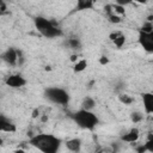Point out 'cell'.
<instances>
[{
	"instance_id": "cell-1",
	"label": "cell",
	"mask_w": 153,
	"mask_h": 153,
	"mask_svg": "<svg viewBox=\"0 0 153 153\" xmlns=\"http://www.w3.org/2000/svg\"><path fill=\"white\" fill-rule=\"evenodd\" d=\"M61 139L53 134H37L30 137L29 145L42 153H57L61 147Z\"/></svg>"
},
{
	"instance_id": "cell-2",
	"label": "cell",
	"mask_w": 153,
	"mask_h": 153,
	"mask_svg": "<svg viewBox=\"0 0 153 153\" xmlns=\"http://www.w3.org/2000/svg\"><path fill=\"white\" fill-rule=\"evenodd\" d=\"M35 22V26L37 29V31L45 38H55V37H60L62 36V30L51 20L44 18V17H36L33 19Z\"/></svg>"
},
{
	"instance_id": "cell-3",
	"label": "cell",
	"mask_w": 153,
	"mask_h": 153,
	"mask_svg": "<svg viewBox=\"0 0 153 153\" xmlns=\"http://www.w3.org/2000/svg\"><path fill=\"white\" fill-rule=\"evenodd\" d=\"M73 120L75 121V123L79 127L87 129V130L94 129L96 126L99 123V120L96 114H93L92 111H88V110H84V109H80L76 112H74Z\"/></svg>"
},
{
	"instance_id": "cell-4",
	"label": "cell",
	"mask_w": 153,
	"mask_h": 153,
	"mask_svg": "<svg viewBox=\"0 0 153 153\" xmlns=\"http://www.w3.org/2000/svg\"><path fill=\"white\" fill-rule=\"evenodd\" d=\"M44 94H45V97L50 102H53L55 104L67 105L69 103V94L63 88H60V87H48L45 90Z\"/></svg>"
},
{
	"instance_id": "cell-5",
	"label": "cell",
	"mask_w": 153,
	"mask_h": 153,
	"mask_svg": "<svg viewBox=\"0 0 153 153\" xmlns=\"http://www.w3.org/2000/svg\"><path fill=\"white\" fill-rule=\"evenodd\" d=\"M5 84L12 88H20L26 85V79L20 74H10L6 76Z\"/></svg>"
},
{
	"instance_id": "cell-6",
	"label": "cell",
	"mask_w": 153,
	"mask_h": 153,
	"mask_svg": "<svg viewBox=\"0 0 153 153\" xmlns=\"http://www.w3.org/2000/svg\"><path fill=\"white\" fill-rule=\"evenodd\" d=\"M139 43L147 53H153V33L139 31Z\"/></svg>"
},
{
	"instance_id": "cell-7",
	"label": "cell",
	"mask_w": 153,
	"mask_h": 153,
	"mask_svg": "<svg viewBox=\"0 0 153 153\" xmlns=\"http://www.w3.org/2000/svg\"><path fill=\"white\" fill-rule=\"evenodd\" d=\"M0 59H1L4 62H6L7 65L12 66V67L17 66V61H18V53H17V49H14V48H8L7 50H5V51L1 54Z\"/></svg>"
},
{
	"instance_id": "cell-8",
	"label": "cell",
	"mask_w": 153,
	"mask_h": 153,
	"mask_svg": "<svg viewBox=\"0 0 153 153\" xmlns=\"http://www.w3.org/2000/svg\"><path fill=\"white\" fill-rule=\"evenodd\" d=\"M17 130V126L10 121L7 117L0 115V131H5V133H14Z\"/></svg>"
},
{
	"instance_id": "cell-9",
	"label": "cell",
	"mask_w": 153,
	"mask_h": 153,
	"mask_svg": "<svg viewBox=\"0 0 153 153\" xmlns=\"http://www.w3.org/2000/svg\"><path fill=\"white\" fill-rule=\"evenodd\" d=\"M139 137H140V130L137 128H131L121 136V140L124 142L131 143V142H136L139 140Z\"/></svg>"
},
{
	"instance_id": "cell-10",
	"label": "cell",
	"mask_w": 153,
	"mask_h": 153,
	"mask_svg": "<svg viewBox=\"0 0 153 153\" xmlns=\"http://www.w3.org/2000/svg\"><path fill=\"white\" fill-rule=\"evenodd\" d=\"M142 102H143V109L147 115H151L153 112V94L151 92L142 93Z\"/></svg>"
},
{
	"instance_id": "cell-11",
	"label": "cell",
	"mask_w": 153,
	"mask_h": 153,
	"mask_svg": "<svg viewBox=\"0 0 153 153\" xmlns=\"http://www.w3.org/2000/svg\"><path fill=\"white\" fill-rule=\"evenodd\" d=\"M65 145H66V147H67L68 151H71V152H73V153H80L82 142H81L80 139H78V137H73V139L67 140V141L65 142Z\"/></svg>"
},
{
	"instance_id": "cell-12",
	"label": "cell",
	"mask_w": 153,
	"mask_h": 153,
	"mask_svg": "<svg viewBox=\"0 0 153 153\" xmlns=\"http://www.w3.org/2000/svg\"><path fill=\"white\" fill-rule=\"evenodd\" d=\"M94 7V2L92 0H78L75 5V11H84V10H92Z\"/></svg>"
},
{
	"instance_id": "cell-13",
	"label": "cell",
	"mask_w": 153,
	"mask_h": 153,
	"mask_svg": "<svg viewBox=\"0 0 153 153\" xmlns=\"http://www.w3.org/2000/svg\"><path fill=\"white\" fill-rule=\"evenodd\" d=\"M86 67H87V61H86L85 59H80V60H78V61L74 63L73 71H74L75 73H80V72L85 71Z\"/></svg>"
},
{
	"instance_id": "cell-14",
	"label": "cell",
	"mask_w": 153,
	"mask_h": 153,
	"mask_svg": "<svg viewBox=\"0 0 153 153\" xmlns=\"http://www.w3.org/2000/svg\"><path fill=\"white\" fill-rule=\"evenodd\" d=\"M67 44H68V47H69L71 49H74V50H78V49L81 48V42H80V39L76 38V37H71V38H68V39H67Z\"/></svg>"
},
{
	"instance_id": "cell-15",
	"label": "cell",
	"mask_w": 153,
	"mask_h": 153,
	"mask_svg": "<svg viewBox=\"0 0 153 153\" xmlns=\"http://www.w3.org/2000/svg\"><path fill=\"white\" fill-rule=\"evenodd\" d=\"M94 106H96V100H94L93 98H91V97H86V98L84 99V102H82V109H84V110H88V111H91Z\"/></svg>"
},
{
	"instance_id": "cell-16",
	"label": "cell",
	"mask_w": 153,
	"mask_h": 153,
	"mask_svg": "<svg viewBox=\"0 0 153 153\" xmlns=\"http://www.w3.org/2000/svg\"><path fill=\"white\" fill-rule=\"evenodd\" d=\"M118 100L124 105H130V104L134 103V98L129 94H126V93H120L118 94Z\"/></svg>"
},
{
	"instance_id": "cell-17",
	"label": "cell",
	"mask_w": 153,
	"mask_h": 153,
	"mask_svg": "<svg viewBox=\"0 0 153 153\" xmlns=\"http://www.w3.org/2000/svg\"><path fill=\"white\" fill-rule=\"evenodd\" d=\"M140 31H142L145 33H153V24H152V22H147L146 20Z\"/></svg>"
},
{
	"instance_id": "cell-18",
	"label": "cell",
	"mask_w": 153,
	"mask_h": 153,
	"mask_svg": "<svg viewBox=\"0 0 153 153\" xmlns=\"http://www.w3.org/2000/svg\"><path fill=\"white\" fill-rule=\"evenodd\" d=\"M130 120L134 123H139V122H141L143 120V115L141 112H139V111H134V112L130 114Z\"/></svg>"
},
{
	"instance_id": "cell-19",
	"label": "cell",
	"mask_w": 153,
	"mask_h": 153,
	"mask_svg": "<svg viewBox=\"0 0 153 153\" xmlns=\"http://www.w3.org/2000/svg\"><path fill=\"white\" fill-rule=\"evenodd\" d=\"M114 44L117 47V48H122L123 47V44H124V42H126V36L123 35V33H121L118 37H116L114 41Z\"/></svg>"
},
{
	"instance_id": "cell-20",
	"label": "cell",
	"mask_w": 153,
	"mask_h": 153,
	"mask_svg": "<svg viewBox=\"0 0 153 153\" xmlns=\"http://www.w3.org/2000/svg\"><path fill=\"white\" fill-rule=\"evenodd\" d=\"M112 6V12L115 13V14H124L126 13V8L123 7V6H120V5H117V4H115V5H111Z\"/></svg>"
},
{
	"instance_id": "cell-21",
	"label": "cell",
	"mask_w": 153,
	"mask_h": 153,
	"mask_svg": "<svg viewBox=\"0 0 153 153\" xmlns=\"http://www.w3.org/2000/svg\"><path fill=\"white\" fill-rule=\"evenodd\" d=\"M108 18H109V22L112 23V24H118V23H121V17L117 16V14H115V13L109 14Z\"/></svg>"
},
{
	"instance_id": "cell-22",
	"label": "cell",
	"mask_w": 153,
	"mask_h": 153,
	"mask_svg": "<svg viewBox=\"0 0 153 153\" xmlns=\"http://www.w3.org/2000/svg\"><path fill=\"white\" fill-rule=\"evenodd\" d=\"M143 146H145V148H146L147 152H149V153L153 152V140H147V141L143 143Z\"/></svg>"
},
{
	"instance_id": "cell-23",
	"label": "cell",
	"mask_w": 153,
	"mask_h": 153,
	"mask_svg": "<svg viewBox=\"0 0 153 153\" xmlns=\"http://www.w3.org/2000/svg\"><path fill=\"white\" fill-rule=\"evenodd\" d=\"M99 63H100L102 66L108 65V63H109V57H108V56H105V55L100 56V57H99Z\"/></svg>"
},
{
	"instance_id": "cell-24",
	"label": "cell",
	"mask_w": 153,
	"mask_h": 153,
	"mask_svg": "<svg viewBox=\"0 0 153 153\" xmlns=\"http://www.w3.org/2000/svg\"><path fill=\"white\" fill-rule=\"evenodd\" d=\"M121 33H122L121 31H115V32H111V33L109 35V38H110V41H114V39H115L116 37H118Z\"/></svg>"
},
{
	"instance_id": "cell-25",
	"label": "cell",
	"mask_w": 153,
	"mask_h": 153,
	"mask_svg": "<svg viewBox=\"0 0 153 153\" xmlns=\"http://www.w3.org/2000/svg\"><path fill=\"white\" fill-rule=\"evenodd\" d=\"M78 60H79V59H78V55H76V54H73V55H71V61H72V62H74V63H75Z\"/></svg>"
},
{
	"instance_id": "cell-26",
	"label": "cell",
	"mask_w": 153,
	"mask_h": 153,
	"mask_svg": "<svg viewBox=\"0 0 153 153\" xmlns=\"http://www.w3.org/2000/svg\"><path fill=\"white\" fill-rule=\"evenodd\" d=\"M38 115H39V111H38V109H35V110H33V112H32V117H33V118H36Z\"/></svg>"
},
{
	"instance_id": "cell-27",
	"label": "cell",
	"mask_w": 153,
	"mask_h": 153,
	"mask_svg": "<svg viewBox=\"0 0 153 153\" xmlns=\"http://www.w3.org/2000/svg\"><path fill=\"white\" fill-rule=\"evenodd\" d=\"M41 121H42V122H47V121H48V115H43V116L41 117Z\"/></svg>"
},
{
	"instance_id": "cell-28",
	"label": "cell",
	"mask_w": 153,
	"mask_h": 153,
	"mask_svg": "<svg viewBox=\"0 0 153 153\" xmlns=\"http://www.w3.org/2000/svg\"><path fill=\"white\" fill-rule=\"evenodd\" d=\"M13 153H26L24 149H22V148H18V149H16Z\"/></svg>"
},
{
	"instance_id": "cell-29",
	"label": "cell",
	"mask_w": 153,
	"mask_h": 153,
	"mask_svg": "<svg viewBox=\"0 0 153 153\" xmlns=\"http://www.w3.org/2000/svg\"><path fill=\"white\" fill-rule=\"evenodd\" d=\"M45 71H51V67L50 66H45Z\"/></svg>"
},
{
	"instance_id": "cell-30",
	"label": "cell",
	"mask_w": 153,
	"mask_h": 153,
	"mask_svg": "<svg viewBox=\"0 0 153 153\" xmlns=\"http://www.w3.org/2000/svg\"><path fill=\"white\" fill-rule=\"evenodd\" d=\"M6 14V12H2L1 10H0V17H2V16H5Z\"/></svg>"
},
{
	"instance_id": "cell-31",
	"label": "cell",
	"mask_w": 153,
	"mask_h": 153,
	"mask_svg": "<svg viewBox=\"0 0 153 153\" xmlns=\"http://www.w3.org/2000/svg\"><path fill=\"white\" fill-rule=\"evenodd\" d=\"M96 153H103V151H102V149H99V151H97Z\"/></svg>"
},
{
	"instance_id": "cell-32",
	"label": "cell",
	"mask_w": 153,
	"mask_h": 153,
	"mask_svg": "<svg viewBox=\"0 0 153 153\" xmlns=\"http://www.w3.org/2000/svg\"><path fill=\"white\" fill-rule=\"evenodd\" d=\"M2 145V139H0V146Z\"/></svg>"
}]
</instances>
